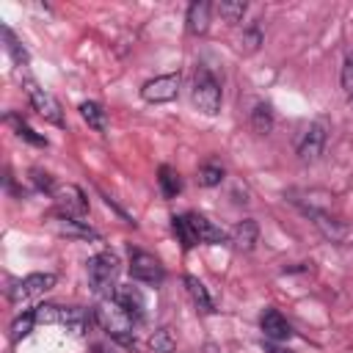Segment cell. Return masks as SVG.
<instances>
[{
  "mask_svg": "<svg viewBox=\"0 0 353 353\" xmlns=\"http://www.w3.org/2000/svg\"><path fill=\"white\" fill-rule=\"evenodd\" d=\"M256 240H259V226L251 218H245L243 223H237L234 232H232V243H234L237 251H251L256 245Z\"/></svg>",
  "mask_w": 353,
  "mask_h": 353,
  "instance_id": "16",
  "label": "cell"
},
{
  "mask_svg": "<svg viewBox=\"0 0 353 353\" xmlns=\"http://www.w3.org/2000/svg\"><path fill=\"white\" fill-rule=\"evenodd\" d=\"M30 182H33L39 190H44V193H52V190H55L52 176H50L47 171H41V168H30Z\"/></svg>",
  "mask_w": 353,
  "mask_h": 353,
  "instance_id": "30",
  "label": "cell"
},
{
  "mask_svg": "<svg viewBox=\"0 0 353 353\" xmlns=\"http://www.w3.org/2000/svg\"><path fill=\"white\" fill-rule=\"evenodd\" d=\"M179 83H182L179 72L157 74V77H152V80H146V83L141 85V99H143V102H152V105L171 102V99H176V94H179Z\"/></svg>",
  "mask_w": 353,
  "mask_h": 353,
  "instance_id": "5",
  "label": "cell"
},
{
  "mask_svg": "<svg viewBox=\"0 0 353 353\" xmlns=\"http://www.w3.org/2000/svg\"><path fill=\"white\" fill-rule=\"evenodd\" d=\"M50 229L52 232H58V234H63V237H74V240H99V232L97 229H91L85 221H80V218H69V215H52L50 221Z\"/></svg>",
  "mask_w": 353,
  "mask_h": 353,
  "instance_id": "10",
  "label": "cell"
},
{
  "mask_svg": "<svg viewBox=\"0 0 353 353\" xmlns=\"http://www.w3.org/2000/svg\"><path fill=\"white\" fill-rule=\"evenodd\" d=\"M223 176H226V171H223V165H218V163H204V165L199 168V185H201V188H215V185L223 182Z\"/></svg>",
  "mask_w": 353,
  "mask_h": 353,
  "instance_id": "22",
  "label": "cell"
},
{
  "mask_svg": "<svg viewBox=\"0 0 353 353\" xmlns=\"http://www.w3.org/2000/svg\"><path fill=\"white\" fill-rule=\"evenodd\" d=\"M259 328H262V334H265L270 342H284V339L292 336V325H290L287 317H284L279 309H273V306L262 312V317H259Z\"/></svg>",
  "mask_w": 353,
  "mask_h": 353,
  "instance_id": "13",
  "label": "cell"
},
{
  "mask_svg": "<svg viewBox=\"0 0 353 353\" xmlns=\"http://www.w3.org/2000/svg\"><path fill=\"white\" fill-rule=\"evenodd\" d=\"M94 320H97V314L94 312H85L83 306H58V325L69 328L77 336H83L91 328Z\"/></svg>",
  "mask_w": 353,
  "mask_h": 353,
  "instance_id": "12",
  "label": "cell"
},
{
  "mask_svg": "<svg viewBox=\"0 0 353 353\" xmlns=\"http://www.w3.org/2000/svg\"><path fill=\"white\" fill-rule=\"evenodd\" d=\"M259 44H262V30H259V25L245 28L243 36H240V50H243V52H256Z\"/></svg>",
  "mask_w": 353,
  "mask_h": 353,
  "instance_id": "28",
  "label": "cell"
},
{
  "mask_svg": "<svg viewBox=\"0 0 353 353\" xmlns=\"http://www.w3.org/2000/svg\"><path fill=\"white\" fill-rule=\"evenodd\" d=\"M3 39H6V50H8V55L14 58V63L25 66V63H28V52H25V47L17 41V36L11 33V28H6V25H3Z\"/></svg>",
  "mask_w": 353,
  "mask_h": 353,
  "instance_id": "27",
  "label": "cell"
},
{
  "mask_svg": "<svg viewBox=\"0 0 353 353\" xmlns=\"http://www.w3.org/2000/svg\"><path fill=\"white\" fill-rule=\"evenodd\" d=\"M339 80H342V91L347 94V99L353 97V50L345 55V63H342V74H339Z\"/></svg>",
  "mask_w": 353,
  "mask_h": 353,
  "instance_id": "29",
  "label": "cell"
},
{
  "mask_svg": "<svg viewBox=\"0 0 353 353\" xmlns=\"http://www.w3.org/2000/svg\"><path fill=\"white\" fill-rule=\"evenodd\" d=\"M245 8H248V6H245L243 0H223V3H218V14H221L226 22H232V25L245 17Z\"/></svg>",
  "mask_w": 353,
  "mask_h": 353,
  "instance_id": "25",
  "label": "cell"
},
{
  "mask_svg": "<svg viewBox=\"0 0 353 353\" xmlns=\"http://www.w3.org/2000/svg\"><path fill=\"white\" fill-rule=\"evenodd\" d=\"M130 276L141 284H149V287H157L163 284L165 279V270L160 265V259L149 251H141V248H130Z\"/></svg>",
  "mask_w": 353,
  "mask_h": 353,
  "instance_id": "4",
  "label": "cell"
},
{
  "mask_svg": "<svg viewBox=\"0 0 353 353\" xmlns=\"http://www.w3.org/2000/svg\"><path fill=\"white\" fill-rule=\"evenodd\" d=\"M25 88H28V99H30L33 110H36L44 121H50V124H55V127H63V110H61V102H58L50 91L39 88L33 80H28Z\"/></svg>",
  "mask_w": 353,
  "mask_h": 353,
  "instance_id": "7",
  "label": "cell"
},
{
  "mask_svg": "<svg viewBox=\"0 0 353 353\" xmlns=\"http://www.w3.org/2000/svg\"><path fill=\"white\" fill-rule=\"evenodd\" d=\"M325 124L323 121H312L303 132H301V138H298V143H295V152H298V160L301 163H314L320 154H323V149H325Z\"/></svg>",
  "mask_w": 353,
  "mask_h": 353,
  "instance_id": "9",
  "label": "cell"
},
{
  "mask_svg": "<svg viewBox=\"0 0 353 353\" xmlns=\"http://www.w3.org/2000/svg\"><path fill=\"white\" fill-rule=\"evenodd\" d=\"M210 11L212 6L207 0H196L188 6V14H185V22H188V33L193 36H204L210 30Z\"/></svg>",
  "mask_w": 353,
  "mask_h": 353,
  "instance_id": "15",
  "label": "cell"
},
{
  "mask_svg": "<svg viewBox=\"0 0 353 353\" xmlns=\"http://www.w3.org/2000/svg\"><path fill=\"white\" fill-rule=\"evenodd\" d=\"M94 314H97V323H99L110 336H116V339L124 342V345H132V325H135V323L119 309V303H116L113 298H102Z\"/></svg>",
  "mask_w": 353,
  "mask_h": 353,
  "instance_id": "3",
  "label": "cell"
},
{
  "mask_svg": "<svg viewBox=\"0 0 353 353\" xmlns=\"http://www.w3.org/2000/svg\"><path fill=\"white\" fill-rule=\"evenodd\" d=\"M171 226H174V234L179 237V243H182V248H185V251L196 245L193 229H190V223H188V218H185V215H174V218H171Z\"/></svg>",
  "mask_w": 353,
  "mask_h": 353,
  "instance_id": "24",
  "label": "cell"
},
{
  "mask_svg": "<svg viewBox=\"0 0 353 353\" xmlns=\"http://www.w3.org/2000/svg\"><path fill=\"white\" fill-rule=\"evenodd\" d=\"M268 353H290V350H281V347H276V345H268Z\"/></svg>",
  "mask_w": 353,
  "mask_h": 353,
  "instance_id": "31",
  "label": "cell"
},
{
  "mask_svg": "<svg viewBox=\"0 0 353 353\" xmlns=\"http://www.w3.org/2000/svg\"><path fill=\"white\" fill-rule=\"evenodd\" d=\"M50 287H55V273H30L19 281H11V287H6V295L11 303H19V301L47 292Z\"/></svg>",
  "mask_w": 353,
  "mask_h": 353,
  "instance_id": "6",
  "label": "cell"
},
{
  "mask_svg": "<svg viewBox=\"0 0 353 353\" xmlns=\"http://www.w3.org/2000/svg\"><path fill=\"white\" fill-rule=\"evenodd\" d=\"M113 301L119 303V309L132 320V323H141L143 320V314H146V301H143V295H141V290L138 287H116V292H113Z\"/></svg>",
  "mask_w": 353,
  "mask_h": 353,
  "instance_id": "11",
  "label": "cell"
},
{
  "mask_svg": "<svg viewBox=\"0 0 353 353\" xmlns=\"http://www.w3.org/2000/svg\"><path fill=\"white\" fill-rule=\"evenodd\" d=\"M251 130L256 135H268L273 130V110L268 102H256L251 110Z\"/></svg>",
  "mask_w": 353,
  "mask_h": 353,
  "instance_id": "20",
  "label": "cell"
},
{
  "mask_svg": "<svg viewBox=\"0 0 353 353\" xmlns=\"http://www.w3.org/2000/svg\"><path fill=\"white\" fill-rule=\"evenodd\" d=\"M119 270H121V262H119V256L113 251H99V254H94L88 259V265H85L88 284H91L94 295H99V301L102 298H113V292L119 287L116 284Z\"/></svg>",
  "mask_w": 353,
  "mask_h": 353,
  "instance_id": "1",
  "label": "cell"
},
{
  "mask_svg": "<svg viewBox=\"0 0 353 353\" xmlns=\"http://www.w3.org/2000/svg\"><path fill=\"white\" fill-rule=\"evenodd\" d=\"M80 116L85 119V124L97 132H105L108 130V113L102 110L99 102H80Z\"/></svg>",
  "mask_w": 353,
  "mask_h": 353,
  "instance_id": "19",
  "label": "cell"
},
{
  "mask_svg": "<svg viewBox=\"0 0 353 353\" xmlns=\"http://www.w3.org/2000/svg\"><path fill=\"white\" fill-rule=\"evenodd\" d=\"M50 196L55 199V210H58L61 215H69V218H83V215L88 212L85 193H83L77 185H72V182H66V185H55V190H52Z\"/></svg>",
  "mask_w": 353,
  "mask_h": 353,
  "instance_id": "8",
  "label": "cell"
},
{
  "mask_svg": "<svg viewBox=\"0 0 353 353\" xmlns=\"http://www.w3.org/2000/svg\"><path fill=\"white\" fill-rule=\"evenodd\" d=\"M157 185H160L165 199H176L182 193V179H179L176 168H171V165H160L157 168Z\"/></svg>",
  "mask_w": 353,
  "mask_h": 353,
  "instance_id": "17",
  "label": "cell"
},
{
  "mask_svg": "<svg viewBox=\"0 0 353 353\" xmlns=\"http://www.w3.org/2000/svg\"><path fill=\"white\" fill-rule=\"evenodd\" d=\"M185 287H188V295L193 298V303L199 306V312H204V314L215 312V306H212V298H210L207 287H204L196 276H185Z\"/></svg>",
  "mask_w": 353,
  "mask_h": 353,
  "instance_id": "18",
  "label": "cell"
},
{
  "mask_svg": "<svg viewBox=\"0 0 353 353\" xmlns=\"http://www.w3.org/2000/svg\"><path fill=\"white\" fill-rule=\"evenodd\" d=\"M149 345H152V350H154V353H171V350L176 347V339H174L171 328H157V331L152 334Z\"/></svg>",
  "mask_w": 353,
  "mask_h": 353,
  "instance_id": "26",
  "label": "cell"
},
{
  "mask_svg": "<svg viewBox=\"0 0 353 353\" xmlns=\"http://www.w3.org/2000/svg\"><path fill=\"white\" fill-rule=\"evenodd\" d=\"M185 218H188V223H190V229H193L196 243H210V245H215V243H223V240H226V232H223L221 226H215L210 218H204V215H199V212H185Z\"/></svg>",
  "mask_w": 353,
  "mask_h": 353,
  "instance_id": "14",
  "label": "cell"
},
{
  "mask_svg": "<svg viewBox=\"0 0 353 353\" xmlns=\"http://www.w3.org/2000/svg\"><path fill=\"white\" fill-rule=\"evenodd\" d=\"M33 325H36V312L28 309L25 314H19V317L11 323V342H19L22 336H28V334L33 331Z\"/></svg>",
  "mask_w": 353,
  "mask_h": 353,
  "instance_id": "23",
  "label": "cell"
},
{
  "mask_svg": "<svg viewBox=\"0 0 353 353\" xmlns=\"http://www.w3.org/2000/svg\"><path fill=\"white\" fill-rule=\"evenodd\" d=\"M6 121L17 130V135H19L22 141H28V143H33V146H47V138H44V135H39V132H36L25 119H19L17 113H6Z\"/></svg>",
  "mask_w": 353,
  "mask_h": 353,
  "instance_id": "21",
  "label": "cell"
},
{
  "mask_svg": "<svg viewBox=\"0 0 353 353\" xmlns=\"http://www.w3.org/2000/svg\"><path fill=\"white\" fill-rule=\"evenodd\" d=\"M190 99L193 105L207 113V116H215L221 110V102H223V94H221V83L215 80V74L207 69V66H199L196 69V77H193V88H190Z\"/></svg>",
  "mask_w": 353,
  "mask_h": 353,
  "instance_id": "2",
  "label": "cell"
}]
</instances>
